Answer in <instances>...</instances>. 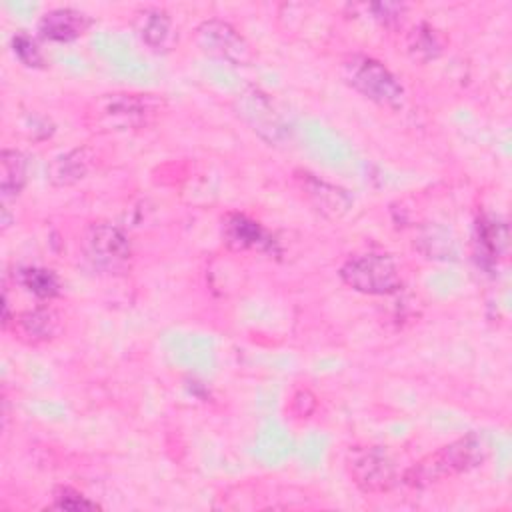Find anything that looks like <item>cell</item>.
Masks as SVG:
<instances>
[{"label":"cell","instance_id":"cell-1","mask_svg":"<svg viewBox=\"0 0 512 512\" xmlns=\"http://www.w3.org/2000/svg\"><path fill=\"white\" fill-rule=\"evenodd\" d=\"M168 104L152 92H106L92 98L82 122L96 134H124L154 126L166 114Z\"/></svg>","mask_w":512,"mask_h":512},{"label":"cell","instance_id":"cell-2","mask_svg":"<svg viewBox=\"0 0 512 512\" xmlns=\"http://www.w3.org/2000/svg\"><path fill=\"white\" fill-rule=\"evenodd\" d=\"M486 456L488 448L482 436L468 432L416 460L402 474V482L410 488L422 490L478 468Z\"/></svg>","mask_w":512,"mask_h":512},{"label":"cell","instance_id":"cell-3","mask_svg":"<svg viewBox=\"0 0 512 512\" xmlns=\"http://www.w3.org/2000/svg\"><path fill=\"white\" fill-rule=\"evenodd\" d=\"M342 78L352 90L382 108L398 110L404 104V86L386 64L372 56L350 54L342 62Z\"/></svg>","mask_w":512,"mask_h":512},{"label":"cell","instance_id":"cell-4","mask_svg":"<svg viewBox=\"0 0 512 512\" xmlns=\"http://www.w3.org/2000/svg\"><path fill=\"white\" fill-rule=\"evenodd\" d=\"M340 280L354 292L366 296H388L400 290L402 276L396 260L380 252L348 256L338 268Z\"/></svg>","mask_w":512,"mask_h":512},{"label":"cell","instance_id":"cell-5","mask_svg":"<svg viewBox=\"0 0 512 512\" xmlns=\"http://www.w3.org/2000/svg\"><path fill=\"white\" fill-rule=\"evenodd\" d=\"M344 466L352 484L364 494H384L398 482V470L386 448L354 444L348 448Z\"/></svg>","mask_w":512,"mask_h":512},{"label":"cell","instance_id":"cell-6","mask_svg":"<svg viewBox=\"0 0 512 512\" xmlns=\"http://www.w3.org/2000/svg\"><path fill=\"white\" fill-rule=\"evenodd\" d=\"M236 112L248 128L270 146L290 142L292 126L274 98L258 86H248L236 96Z\"/></svg>","mask_w":512,"mask_h":512},{"label":"cell","instance_id":"cell-7","mask_svg":"<svg viewBox=\"0 0 512 512\" xmlns=\"http://www.w3.org/2000/svg\"><path fill=\"white\" fill-rule=\"evenodd\" d=\"M194 40L206 56L230 66H250L256 56L248 38L222 18L202 20L194 30Z\"/></svg>","mask_w":512,"mask_h":512},{"label":"cell","instance_id":"cell-8","mask_svg":"<svg viewBox=\"0 0 512 512\" xmlns=\"http://www.w3.org/2000/svg\"><path fill=\"white\" fill-rule=\"evenodd\" d=\"M2 328L26 346H44L62 336L64 318L52 306H34L14 312Z\"/></svg>","mask_w":512,"mask_h":512},{"label":"cell","instance_id":"cell-9","mask_svg":"<svg viewBox=\"0 0 512 512\" xmlns=\"http://www.w3.org/2000/svg\"><path fill=\"white\" fill-rule=\"evenodd\" d=\"M294 180L306 202L328 220L344 218L354 206V198L346 188L326 182L312 172L298 170L294 172Z\"/></svg>","mask_w":512,"mask_h":512},{"label":"cell","instance_id":"cell-10","mask_svg":"<svg viewBox=\"0 0 512 512\" xmlns=\"http://www.w3.org/2000/svg\"><path fill=\"white\" fill-rule=\"evenodd\" d=\"M86 252L96 266L116 270L128 262L132 250L124 230L110 222H96L86 232Z\"/></svg>","mask_w":512,"mask_h":512},{"label":"cell","instance_id":"cell-11","mask_svg":"<svg viewBox=\"0 0 512 512\" xmlns=\"http://www.w3.org/2000/svg\"><path fill=\"white\" fill-rule=\"evenodd\" d=\"M132 28L142 44L154 52H168L176 42V26L168 10L160 6H140L132 14Z\"/></svg>","mask_w":512,"mask_h":512},{"label":"cell","instance_id":"cell-12","mask_svg":"<svg viewBox=\"0 0 512 512\" xmlns=\"http://www.w3.org/2000/svg\"><path fill=\"white\" fill-rule=\"evenodd\" d=\"M92 16L72 6H60L44 12L38 20V36L48 42H72L88 32Z\"/></svg>","mask_w":512,"mask_h":512},{"label":"cell","instance_id":"cell-13","mask_svg":"<svg viewBox=\"0 0 512 512\" xmlns=\"http://www.w3.org/2000/svg\"><path fill=\"white\" fill-rule=\"evenodd\" d=\"M96 166V150L92 146H74L54 156L46 166V178L54 188H68L84 180Z\"/></svg>","mask_w":512,"mask_h":512},{"label":"cell","instance_id":"cell-14","mask_svg":"<svg viewBox=\"0 0 512 512\" xmlns=\"http://www.w3.org/2000/svg\"><path fill=\"white\" fill-rule=\"evenodd\" d=\"M222 242L234 252H248V250L266 252V250H272L274 246V240L268 236L262 224L240 212H232L224 216Z\"/></svg>","mask_w":512,"mask_h":512},{"label":"cell","instance_id":"cell-15","mask_svg":"<svg viewBox=\"0 0 512 512\" xmlns=\"http://www.w3.org/2000/svg\"><path fill=\"white\" fill-rule=\"evenodd\" d=\"M476 244L484 266H496L508 250V224L498 216H482L476 224Z\"/></svg>","mask_w":512,"mask_h":512},{"label":"cell","instance_id":"cell-16","mask_svg":"<svg viewBox=\"0 0 512 512\" xmlns=\"http://www.w3.org/2000/svg\"><path fill=\"white\" fill-rule=\"evenodd\" d=\"M28 182V160L16 148L0 152V192L4 200L16 198Z\"/></svg>","mask_w":512,"mask_h":512},{"label":"cell","instance_id":"cell-17","mask_svg":"<svg viewBox=\"0 0 512 512\" xmlns=\"http://www.w3.org/2000/svg\"><path fill=\"white\" fill-rule=\"evenodd\" d=\"M14 280L18 286H22L26 292H30L40 300L56 298L62 288L58 274L42 266H22L16 270Z\"/></svg>","mask_w":512,"mask_h":512},{"label":"cell","instance_id":"cell-18","mask_svg":"<svg viewBox=\"0 0 512 512\" xmlns=\"http://www.w3.org/2000/svg\"><path fill=\"white\" fill-rule=\"evenodd\" d=\"M442 48H444L442 34L428 22L416 24L406 38V50L416 62H428L438 58Z\"/></svg>","mask_w":512,"mask_h":512},{"label":"cell","instance_id":"cell-19","mask_svg":"<svg viewBox=\"0 0 512 512\" xmlns=\"http://www.w3.org/2000/svg\"><path fill=\"white\" fill-rule=\"evenodd\" d=\"M52 508L56 510H70V512H86V510H100V504L84 496L72 486H58L52 492Z\"/></svg>","mask_w":512,"mask_h":512},{"label":"cell","instance_id":"cell-20","mask_svg":"<svg viewBox=\"0 0 512 512\" xmlns=\"http://www.w3.org/2000/svg\"><path fill=\"white\" fill-rule=\"evenodd\" d=\"M12 52L28 68H42L46 64L42 50L26 30H18L12 36Z\"/></svg>","mask_w":512,"mask_h":512},{"label":"cell","instance_id":"cell-21","mask_svg":"<svg viewBox=\"0 0 512 512\" xmlns=\"http://www.w3.org/2000/svg\"><path fill=\"white\" fill-rule=\"evenodd\" d=\"M368 10L372 12V18L378 20L380 24L396 26L404 16L406 6L396 2H374V4H368Z\"/></svg>","mask_w":512,"mask_h":512}]
</instances>
